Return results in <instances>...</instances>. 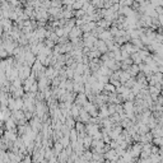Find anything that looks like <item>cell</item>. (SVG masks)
Instances as JSON below:
<instances>
[{
	"mask_svg": "<svg viewBox=\"0 0 163 163\" xmlns=\"http://www.w3.org/2000/svg\"><path fill=\"white\" fill-rule=\"evenodd\" d=\"M88 102V96H87L84 92H82V93H78L77 94V98H75V105L80 106V107H83L85 103Z\"/></svg>",
	"mask_w": 163,
	"mask_h": 163,
	"instance_id": "6da1fadb",
	"label": "cell"
},
{
	"mask_svg": "<svg viewBox=\"0 0 163 163\" xmlns=\"http://www.w3.org/2000/svg\"><path fill=\"white\" fill-rule=\"evenodd\" d=\"M80 37H83V29H82V27L75 26L69 33V38L73 40V38H80Z\"/></svg>",
	"mask_w": 163,
	"mask_h": 163,
	"instance_id": "7a4b0ae2",
	"label": "cell"
},
{
	"mask_svg": "<svg viewBox=\"0 0 163 163\" xmlns=\"http://www.w3.org/2000/svg\"><path fill=\"white\" fill-rule=\"evenodd\" d=\"M122 106H124L125 112H134L135 102H133V101H125L124 103H122Z\"/></svg>",
	"mask_w": 163,
	"mask_h": 163,
	"instance_id": "3957f363",
	"label": "cell"
},
{
	"mask_svg": "<svg viewBox=\"0 0 163 163\" xmlns=\"http://www.w3.org/2000/svg\"><path fill=\"white\" fill-rule=\"evenodd\" d=\"M111 38H113V36H112L110 29H105V31L98 36V40H102V41H107V40H111Z\"/></svg>",
	"mask_w": 163,
	"mask_h": 163,
	"instance_id": "277c9868",
	"label": "cell"
},
{
	"mask_svg": "<svg viewBox=\"0 0 163 163\" xmlns=\"http://www.w3.org/2000/svg\"><path fill=\"white\" fill-rule=\"evenodd\" d=\"M106 94H110V93H116V87L113 85L112 83H107L105 84V89H103Z\"/></svg>",
	"mask_w": 163,
	"mask_h": 163,
	"instance_id": "5b68a950",
	"label": "cell"
},
{
	"mask_svg": "<svg viewBox=\"0 0 163 163\" xmlns=\"http://www.w3.org/2000/svg\"><path fill=\"white\" fill-rule=\"evenodd\" d=\"M130 78H133V77H131V75L129 74V73H127V72H122V74H121V78H120V82H121L122 84H125V83H126L127 80L130 79Z\"/></svg>",
	"mask_w": 163,
	"mask_h": 163,
	"instance_id": "8992f818",
	"label": "cell"
},
{
	"mask_svg": "<svg viewBox=\"0 0 163 163\" xmlns=\"http://www.w3.org/2000/svg\"><path fill=\"white\" fill-rule=\"evenodd\" d=\"M83 5H84V1L83 0H77V1L74 3V5H73V9L77 12V10H80L83 9Z\"/></svg>",
	"mask_w": 163,
	"mask_h": 163,
	"instance_id": "52a82bcc",
	"label": "cell"
},
{
	"mask_svg": "<svg viewBox=\"0 0 163 163\" xmlns=\"http://www.w3.org/2000/svg\"><path fill=\"white\" fill-rule=\"evenodd\" d=\"M85 14H87V13H85V10H83V9L77 10V12H75V18H83Z\"/></svg>",
	"mask_w": 163,
	"mask_h": 163,
	"instance_id": "ba28073f",
	"label": "cell"
},
{
	"mask_svg": "<svg viewBox=\"0 0 163 163\" xmlns=\"http://www.w3.org/2000/svg\"><path fill=\"white\" fill-rule=\"evenodd\" d=\"M22 163H32V158H31V154H28V156H26V158H24V161Z\"/></svg>",
	"mask_w": 163,
	"mask_h": 163,
	"instance_id": "9c48e42d",
	"label": "cell"
},
{
	"mask_svg": "<svg viewBox=\"0 0 163 163\" xmlns=\"http://www.w3.org/2000/svg\"><path fill=\"white\" fill-rule=\"evenodd\" d=\"M158 21H159V24H161V27H163V14H159V15H158Z\"/></svg>",
	"mask_w": 163,
	"mask_h": 163,
	"instance_id": "30bf717a",
	"label": "cell"
},
{
	"mask_svg": "<svg viewBox=\"0 0 163 163\" xmlns=\"http://www.w3.org/2000/svg\"><path fill=\"white\" fill-rule=\"evenodd\" d=\"M116 163H129V162H126L124 158H122V157H120V158H119L117 161H116Z\"/></svg>",
	"mask_w": 163,
	"mask_h": 163,
	"instance_id": "8fae6325",
	"label": "cell"
}]
</instances>
